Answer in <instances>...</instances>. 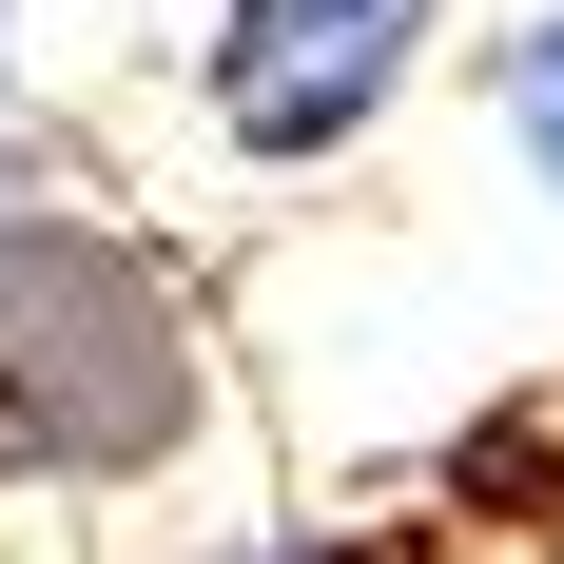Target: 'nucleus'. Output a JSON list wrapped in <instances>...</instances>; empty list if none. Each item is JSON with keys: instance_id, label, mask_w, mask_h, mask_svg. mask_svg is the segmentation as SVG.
I'll return each mask as SVG.
<instances>
[{"instance_id": "f257e3e1", "label": "nucleus", "mask_w": 564, "mask_h": 564, "mask_svg": "<svg viewBox=\"0 0 564 564\" xmlns=\"http://www.w3.org/2000/svg\"><path fill=\"white\" fill-rule=\"evenodd\" d=\"M215 429V332L137 215L0 195V507L20 487H156Z\"/></svg>"}, {"instance_id": "7ed1b4c3", "label": "nucleus", "mask_w": 564, "mask_h": 564, "mask_svg": "<svg viewBox=\"0 0 564 564\" xmlns=\"http://www.w3.org/2000/svg\"><path fill=\"white\" fill-rule=\"evenodd\" d=\"M507 137L545 156V195H564V20H525V40H507Z\"/></svg>"}, {"instance_id": "f03ea898", "label": "nucleus", "mask_w": 564, "mask_h": 564, "mask_svg": "<svg viewBox=\"0 0 564 564\" xmlns=\"http://www.w3.org/2000/svg\"><path fill=\"white\" fill-rule=\"evenodd\" d=\"M448 40V0H215L195 40V98L253 175H332L370 117L409 98V58Z\"/></svg>"}, {"instance_id": "20e7f679", "label": "nucleus", "mask_w": 564, "mask_h": 564, "mask_svg": "<svg viewBox=\"0 0 564 564\" xmlns=\"http://www.w3.org/2000/svg\"><path fill=\"white\" fill-rule=\"evenodd\" d=\"M0 117H20V20H0Z\"/></svg>"}]
</instances>
